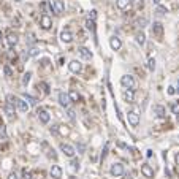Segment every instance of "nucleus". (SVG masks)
I'll return each instance as SVG.
<instances>
[{"label":"nucleus","mask_w":179,"mask_h":179,"mask_svg":"<svg viewBox=\"0 0 179 179\" xmlns=\"http://www.w3.org/2000/svg\"><path fill=\"white\" fill-rule=\"evenodd\" d=\"M5 114L8 116V117H13L14 116V105L13 103H10V101H7V105H5Z\"/></svg>","instance_id":"6ab92c4d"},{"label":"nucleus","mask_w":179,"mask_h":179,"mask_svg":"<svg viewBox=\"0 0 179 179\" xmlns=\"http://www.w3.org/2000/svg\"><path fill=\"white\" fill-rule=\"evenodd\" d=\"M30 78H32V73H30V71H27V73H25V74L22 76V84H24V86H27V84L30 83Z\"/></svg>","instance_id":"a878e982"},{"label":"nucleus","mask_w":179,"mask_h":179,"mask_svg":"<svg viewBox=\"0 0 179 179\" xmlns=\"http://www.w3.org/2000/svg\"><path fill=\"white\" fill-rule=\"evenodd\" d=\"M8 179H18V176H16V174H14V173H11V174H10V176H8Z\"/></svg>","instance_id":"a19ab883"},{"label":"nucleus","mask_w":179,"mask_h":179,"mask_svg":"<svg viewBox=\"0 0 179 179\" xmlns=\"http://www.w3.org/2000/svg\"><path fill=\"white\" fill-rule=\"evenodd\" d=\"M116 7L119 10H125L130 7V0H116Z\"/></svg>","instance_id":"412c9836"},{"label":"nucleus","mask_w":179,"mask_h":179,"mask_svg":"<svg viewBox=\"0 0 179 179\" xmlns=\"http://www.w3.org/2000/svg\"><path fill=\"white\" fill-rule=\"evenodd\" d=\"M171 111H173V114H176L177 119H179V101H174V103H171Z\"/></svg>","instance_id":"bb28decb"},{"label":"nucleus","mask_w":179,"mask_h":179,"mask_svg":"<svg viewBox=\"0 0 179 179\" xmlns=\"http://www.w3.org/2000/svg\"><path fill=\"white\" fill-rule=\"evenodd\" d=\"M60 40H62L64 43H71V41H73V35H71V32H70V30H62V33H60Z\"/></svg>","instance_id":"a211bd4d"},{"label":"nucleus","mask_w":179,"mask_h":179,"mask_svg":"<svg viewBox=\"0 0 179 179\" xmlns=\"http://www.w3.org/2000/svg\"><path fill=\"white\" fill-rule=\"evenodd\" d=\"M154 114H156L157 117L163 119V117H165V108H163L162 105H156V106H154Z\"/></svg>","instance_id":"aec40b11"},{"label":"nucleus","mask_w":179,"mask_h":179,"mask_svg":"<svg viewBox=\"0 0 179 179\" xmlns=\"http://www.w3.org/2000/svg\"><path fill=\"white\" fill-rule=\"evenodd\" d=\"M174 160H176V165L179 166V152H176V156H174Z\"/></svg>","instance_id":"ea45409f"},{"label":"nucleus","mask_w":179,"mask_h":179,"mask_svg":"<svg viewBox=\"0 0 179 179\" xmlns=\"http://www.w3.org/2000/svg\"><path fill=\"white\" fill-rule=\"evenodd\" d=\"M59 103H60L62 106L68 108V106H70V103H71L70 95H68V94H65V92H60V94H59Z\"/></svg>","instance_id":"9b49d317"},{"label":"nucleus","mask_w":179,"mask_h":179,"mask_svg":"<svg viewBox=\"0 0 179 179\" xmlns=\"http://www.w3.org/2000/svg\"><path fill=\"white\" fill-rule=\"evenodd\" d=\"M146 156H147V157H151V156H152V151H151V149H149V151H146Z\"/></svg>","instance_id":"37998d69"},{"label":"nucleus","mask_w":179,"mask_h":179,"mask_svg":"<svg viewBox=\"0 0 179 179\" xmlns=\"http://www.w3.org/2000/svg\"><path fill=\"white\" fill-rule=\"evenodd\" d=\"M122 97H124V101H127V103H133L135 101V92L132 89H124Z\"/></svg>","instance_id":"0eeeda50"},{"label":"nucleus","mask_w":179,"mask_h":179,"mask_svg":"<svg viewBox=\"0 0 179 179\" xmlns=\"http://www.w3.org/2000/svg\"><path fill=\"white\" fill-rule=\"evenodd\" d=\"M40 25H41L43 30H49L51 27H53V19H51L48 14H43L40 18Z\"/></svg>","instance_id":"7ed1b4c3"},{"label":"nucleus","mask_w":179,"mask_h":179,"mask_svg":"<svg viewBox=\"0 0 179 179\" xmlns=\"http://www.w3.org/2000/svg\"><path fill=\"white\" fill-rule=\"evenodd\" d=\"M37 114H38V119H40L43 124H48V122H49V119H51L49 113H48L44 108H40V110L37 111Z\"/></svg>","instance_id":"f8f14e48"},{"label":"nucleus","mask_w":179,"mask_h":179,"mask_svg":"<svg viewBox=\"0 0 179 179\" xmlns=\"http://www.w3.org/2000/svg\"><path fill=\"white\" fill-rule=\"evenodd\" d=\"M160 2L162 0H154V3H157V5H160Z\"/></svg>","instance_id":"c03bdc74"},{"label":"nucleus","mask_w":179,"mask_h":179,"mask_svg":"<svg viewBox=\"0 0 179 179\" xmlns=\"http://www.w3.org/2000/svg\"><path fill=\"white\" fill-rule=\"evenodd\" d=\"M37 54H38V49H37V48H32L30 53H29V56H37Z\"/></svg>","instance_id":"72a5a7b5"},{"label":"nucleus","mask_w":179,"mask_h":179,"mask_svg":"<svg viewBox=\"0 0 179 179\" xmlns=\"http://www.w3.org/2000/svg\"><path fill=\"white\" fill-rule=\"evenodd\" d=\"M0 2H2V0H0Z\"/></svg>","instance_id":"09e8293b"},{"label":"nucleus","mask_w":179,"mask_h":179,"mask_svg":"<svg viewBox=\"0 0 179 179\" xmlns=\"http://www.w3.org/2000/svg\"><path fill=\"white\" fill-rule=\"evenodd\" d=\"M22 179H32V174H30L29 171H24V176H22Z\"/></svg>","instance_id":"f704fd0d"},{"label":"nucleus","mask_w":179,"mask_h":179,"mask_svg":"<svg viewBox=\"0 0 179 179\" xmlns=\"http://www.w3.org/2000/svg\"><path fill=\"white\" fill-rule=\"evenodd\" d=\"M106 152H108V144H105V149H103V152H101V159L106 157Z\"/></svg>","instance_id":"c9c22d12"},{"label":"nucleus","mask_w":179,"mask_h":179,"mask_svg":"<svg viewBox=\"0 0 179 179\" xmlns=\"http://www.w3.org/2000/svg\"><path fill=\"white\" fill-rule=\"evenodd\" d=\"M68 116H70V119H74V113L73 111H68Z\"/></svg>","instance_id":"79ce46f5"},{"label":"nucleus","mask_w":179,"mask_h":179,"mask_svg":"<svg viewBox=\"0 0 179 179\" xmlns=\"http://www.w3.org/2000/svg\"><path fill=\"white\" fill-rule=\"evenodd\" d=\"M127 117H129V124L132 127H138V124H140V114L136 111H130L129 114H127Z\"/></svg>","instance_id":"39448f33"},{"label":"nucleus","mask_w":179,"mask_h":179,"mask_svg":"<svg viewBox=\"0 0 179 179\" xmlns=\"http://www.w3.org/2000/svg\"><path fill=\"white\" fill-rule=\"evenodd\" d=\"M168 94H170V95L176 94V89H174V87H168Z\"/></svg>","instance_id":"58836bf2"},{"label":"nucleus","mask_w":179,"mask_h":179,"mask_svg":"<svg viewBox=\"0 0 179 179\" xmlns=\"http://www.w3.org/2000/svg\"><path fill=\"white\" fill-rule=\"evenodd\" d=\"M56 130H57L62 136H68V135H70V129H68L67 125H57V127H56Z\"/></svg>","instance_id":"4be33fe9"},{"label":"nucleus","mask_w":179,"mask_h":179,"mask_svg":"<svg viewBox=\"0 0 179 179\" xmlns=\"http://www.w3.org/2000/svg\"><path fill=\"white\" fill-rule=\"evenodd\" d=\"M86 27H87L89 30H92V32H95V21L89 18V19L86 21Z\"/></svg>","instance_id":"393cba45"},{"label":"nucleus","mask_w":179,"mask_h":179,"mask_svg":"<svg viewBox=\"0 0 179 179\" xmlns=\"http://www.w3.org/2000/svg\"><path fill=\"white\" fill-rule=\"evenodd\" d=\"M68 68H70V71H71V73H81L83 65H81V62H79V60H71V62L68 64Z\"/></svg>","instance_id":"9d476101"},{"label":"nucleus","mask_w":179,"mask_h":179,"mask_svg":"<svg viewBox=\"0 0 179 179\" xmlns=\"http://www.w3.org/2000/svg\"><path fill=\"white\" fill-rule=\"evenodd\" d=\"M51 176L54 179H60L62 177V168L59 165H53V168H51Z\"/></svg>","instance_id":"f3484780"},{"label":"nucleus","mask_w":179,"mask_h":179,"mask_svg":"<svg viewBox=\"0 0 179 179\" xmlns=\"http://www.w3.org/2000/svg\"><path fill=\"white\" fill-rule=\"evenodd\" d=\"M14 2H22V0H14Z\"/></svg>","instance_id":"de8ad7c7"},{"label":"nucleus","mask_w":179,"mask_h":179,"mask_svg":"<svg viewBox=\"0 0 179 179\" xmlns=\"http://www.w3.org/2000/svg\"><path fill=\"white\" fill-rule=\"evenodd\" d=\"M3 73H5V76H8V78H10V76H11V68L8 65H5L3 67Z\"/></svg>","instance_id":"7c9ffc66"},{"label":"nucleus","mask_w":179,"mask_h":179,"mask_svg":"<svg viewBox=\"0 0 179 179\" xmlns=\"http://www.w3.org/2000/svg\"><path fill=\"white\" fill-rule=\"evenodd\" d=\"M49 7L53 10V13H56V14H62L65 11L64 0H49Z\"/></svg>","instance_id":"f257e3e1"},{"label":"nucleus","mask_w":179,"mask_h":179,"mask_svg":"<svg viewBox=\"0 0 179 179\" xmlns=\"http://www.w3.org/2000/svg\"><path fill=\"white\" fill-rule=\"evenodd\" d=\"M68 95H70V100H71V101H78V100H79V94L76 92V90H73V89L70 90Z\"/></svg>","instance_id":"cd10ccee"},{"label":"nucleus","mask_w":179,"mask_h":179,"mask_svg":"<svg viewBox=\"0 0 179 179\" xmlns=\"http://www.w3.org/2000/svg\"><path fill=\"white\" fill-rule=\"evenodd\" d=\"M60 151L64 152L67 157H74V154H76L74 147H73L71 144H67V143H62V144H60Z\"/></svg>","instance_id":"20e7f679"},{"label":"nucleus","mask_w":179,"mask_h":179,"mask_svg":"<svg viewBox=\"0 0 179 179\" xmlns=\"http://www.w3.org/2000/svg\"><path fill=\"white\" fill-rule=\"evenodd\" d=\"M110 171H111V174H113V176L119 177V176H122V174H124V165L117 162V163H114V165L111 166V170H110Z\"/></svg>","instance_id":"6e6552de"},{"label":"nucleus","mask_w":179,"mask_h":179,"mask_svg":"<svg viewBox=\"0 0 179 179\" xmlns=\"http://www.w3.org/2000/svg\"><path fill=\"white\" fill-rule=\"evenodd\" d=\"M7 44H8L10 48H14V46L18 44V35L13 33V32H10V33L7 35Z\"/></svg>","instance_id":"2eb2a0df"},{"label":"nucleus","mask_w":179,"mask_h":179,"mask_svg":"<svg viewBox=\"0 0 179 179\" xmlns=\"http://www.w3.org/2000/svg\"><path fill=\"white\" fill-rule=\"evenodd\" d=\"M152 33H154L159 40H162V35H163V25L160 22H154L152 25Z\"/></svg>","instance_id":"1a4fd4ad"},{"label":"nucleus","mask_w":179,"mask_h":179,"mask_svg":"<svg viewBox=\"0 0 179 179\" xmlns=\"http://www.w3.org/2000/svg\"><path fill=\"white\" fill-rule=\"evenodd\" d=\"M110 46H111V49H113V51H119V49H120V46H122L120 38H117V37H111V38H110Z\"/></svg>","instance_id":"4468645a"},{"label":"nucleus","mask_w":179,"mask_h":179,"mask_svg":"<svg viewBox=\"0 0 179 179\" xmlns=\"http://www.w3.org/2000/svg\"><path fill=\"white\" fill-rule=\"evenodd\" d=\"M41 87H43V90H44V94H49V89H48V86H46L44 83H41Z\"/></svg>","instance_id":"4c0bfd02"},{"label":"nucleus","mask_w":179,"mask_h":179,"mask_svg":"<svg viewBox=\"0 0 179 179\" xmlns=\"http://www.w3.org/2000/svg\"><path fill=\"white\" fill-rule=\"evenodd\" d=\"M71 166H73L74 170H79V160H76V159H74V160L71 162Z\"/></svg>","instance_id":"2f4dec72"},{"label":"nucleus","mask_w":179,"mask_h":179,"mask_svg":"<svg viewBox=\"0 0 179 179\" xmlns=\"http://www.w3.org/2000/svg\"><path fill=\"white\" fill-rule=\"evenodd\" d=\"M22 98H24L25 101H29V105H32V106L38 103V100H37L35 97H32V95H29V94H24V95H22Z\"/></svg>","instance_id":"5701e85b"},{"label":"nucleus","mask_w":179,"mask_h":179,"mask_svg":"<svg viewBox=\"0 0 179 179\" xmlns=\"http://www.w3.org/2000/svg\"><path fill=\"white\" fill-rule=\"evenodd\" d=\"M177 92H179V81H177Z\"/></svg>","instance_id":"49530a36"},{"label":"nucleus","mask_w":179,"mask_h":179,"mask_svg":"<svg viewBox=\"0 0 179 179\" xmlns=\"http://www.w3.org/2000/svg\"><path fill=\"white\" fill-rule=\"evenodd\" d=\"M78 54L83 57V59H92V53L87 49V48H84V46H81V48H78Z\"/></svg>","instance_id":"dca6fc26"},{"label":"nucleus","mask_w":179,"mask_h":179,"mask_svg":"<svg viewBox=\"0 0 179 179\" xmlns=\"http://www.w3.org/2000/svg\"><path fill=\"white\" fill-rule=\"evenodd\" d=\"M89 18H90V19H95V18H97V11H95V10H92V11H90V14H89Z\"/></svg>","instance_id":"e433bc0d"},{"label":"nucleus","mask_w":179,"mask_h":179,"mask_svg":"<svg viewBox=\"0 0 179 179\" xmlns=\"http://www.w3.org/2000/svg\"><path fill=\"white\" fill-rule=\"evenodd\" d=\"M141 173L146 176V177H154V170H152V166L151 165H147V163H144V165H141Z\"/></svg>","instance_id":"ddd939ff"},{"label":"nucleus","mask_w":179,"mask_h":179,"mask_svg":"<svg viewBox=\"0 0 179 179\" xmlns=\"http://www.w3.org/2000/svg\"><path fill=\"white\" fill-rule=\"evenodd\" d=\"M147 68H149L151 71H154V68H156V59H154V57H149V59H147Z\"/></svg>","instance_id":"c85d7f7f"},{"label":"nucleus","mask_w":179,"mask_h":179,"mask_svg":"<svg viewBox=\"0 0 179 179\" xmlns=\"http://www.w3.org/2000/svg\"><path fill=\"white\" fill-rule=\"evenodd\" d=\"M146 22H147V21L143 18V19H138V21H136V25H138V27H141V29H143L144 25H146Z\"/></svg>","instance_id":"c756f323"},{"label":"nucleus","mask_w":179,"mask_h":179,"mask_svg":"<svg viewBox=\"0 0 179 179\" xmlns=\"http://www.w3.org/2000/svg\"><path fill=\"white\" fill-rule=\"evenodd\" d=\"M157 13H159V14H165V13H168V10H166L165 7H159V8H157Z\"/></svg>","instance_id":"473e14b6"},{"label":"nucleus","mask_w":179,"mask_h":179,"mask_svg":"<svg viewBox=\"0 0 179 179\" xmlns=\"http://www.w3.org/2000/svg\"><path fill=\"white\" fill-rule=\"evenodd\" d=\"M135 40H136V43H138V44H141V46H143V44L146 43V35H144L143 32H136Z\"/></svg>","instance_id":"b1692460"},{"label":"nucleus","mask_w":179,"mask_h":179,"mask_svg":"<svg viewBox=\"0 0 179 179\" xmlns=\"http://www.w3.org/2000/svg\"><path fill=\"white\" fill-rule=\"evenodd\" d=\"M16 106H18V110H19L21 113H27L29 108H30V105H29L24 98H16Z\"/></svg>","instance_id":"423d86ee"},{"label":"nucleus","mask_w":179,"mask_h":179,"mask_svg":"<svg viewBox=\"0 0 179 179\" xmlns=\"http://www.w3.org/2000/svg\"><path fill=\"white\" fill-rule=\"evenodd\" d=\"M68 179H78V177H74V176H70V177H68Z\"/></svg>","instance_id":"a18cd8bd"},{"label":"nucleus","mask_w":179,"mask_h":179,"mask_svg":"<svg viewBox=\"0 0 179 179\" xmlns=\"http://www.w3.org/2000/svg\"><path fill=\"white\" fill-rule=\"evenodd\" d=\"M120 84L125 87V89H135V79H133V76H130V74H125V76H122L120 78Z\"/></svg>","instance_id":"f03ea898"}]
</instances>
